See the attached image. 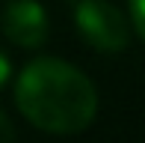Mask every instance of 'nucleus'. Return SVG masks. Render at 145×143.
Here are the masks:
<instances>
[{
	"mask_svg": "<svg viewBox=\"0 0 145 143\" xmlns=\"http://www.w3.org/2000/svg\"><path fill=\"white\" fill-rule=\"evenodd\" d=\"M3 33L21 48H39L48 39V15L39 0H12L3 9Z\"/></svg>",
	"mask_w": 145,
	"mask_h": 143,
	"instance_id": "obj_3",
	"label": "nucleus"
},
{
	"mask_svg": "<svg viewBox=\"0 0 145 143\" xmlns=\"http://www.w3.org/2000/svg\"><path fill=\"white\" fill-rule=\"evenodd\" d=\"M0 143H15V128L6 119V113L0 110Z\"/></svg>",
	"mask_w": 145,
	"mask_h": 143,
	"instance_id": "obj_5",
	"label": "nucleus"
},
{
	"mask_svg": "<svg viewBox=\"0 0 145 143\" xmlns=\"http://www.w3.org/2000/svg\"><path fill=\"white\" fill-rule=\"evenodd\" d=\"M74 21L80 33L101 51H121L130 42V27L124 15L107 0H77Z\"/></svg>",
	"mask_w": 145,
	"mask_h": 143,
	"instance_id": "obj_2",
	"label": "nucleus"
},
{
	"mask_svg": "<svg viewBox=\"0 0 145 143\" xmlns=\"http://www.w3.org/2000/svg\"><path fill=\"white\" fill-rule=\"evenodd\" d=\"M130 15H133V24H130V30H133L136 36H145V21H142V0H130Z\"/></svg>",
	"mask_w": 145,
	"mask_h": 143,
	"instance_id": "obj_4",
	"label": "nucleus"
},
{
	"mask_svg": "<svg viewBox=\"0 0 145 143\" xmlns=\"http://www.w3.org/2000/svg\"><path fill=\"white\" fill-rule=\"evenodd\" d=\"M6 81H9V60H6L3 51H0V89L6 87Z\"/></svg>",
	"mask_w": 145,
	"mask_h": 143,
	"instance_id": "obj_6",
	"label": "nucleus"
},
{
	"mask_svg": "<svg viewBox=\"0 0 145 143\" xmlns=\"http://www.w3.org/2000/svg\"><path fill=\"white\" fill-rule=\"evenodd\" d=\"M18 110L36 128L50 134H77L95 119L98 93L92 81L71 63L39 57L15 83Z\"/></svg>",
	"mask_w": 145,
	"mask_h": 143,
	"instance_id": "obj_1",
	"label": "nucleus"
}]
</instances>
